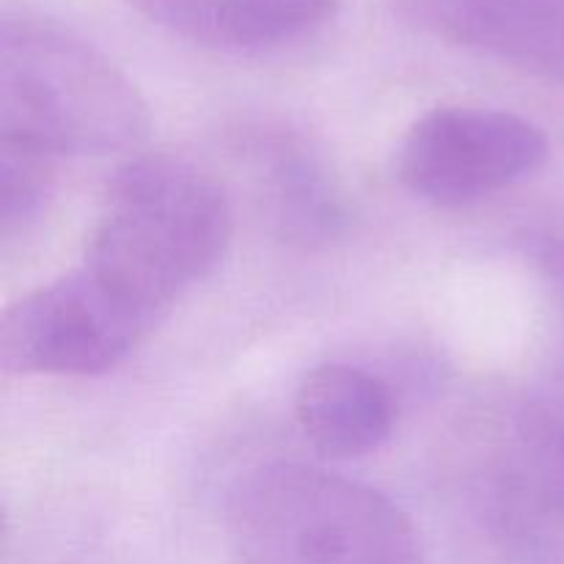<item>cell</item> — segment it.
<instances>
[{"mask_svg":"<svg viewBox=\"0 0 564 564\" xmlns=\"http://www.w3.org/2000/svg\"><path fill=\"white\" fill-rule=\"evenodd\" d=\"M231 240L215 176L171 154H141L110 176L83 268L152 325L207 279Z\"/></svg>","mask_w":564,"mask_h":564,"instance_id":"6da1fadb","label":"cell"},{"mask_svg":"<svg viewBox=\"0 0 564 564\" xmlns=\"http://www.w3.org/2000/svg\"><path fill=\"white\" fill-rule=\"evenodd\" d=\"M135 83L88 39L36 11L0 20V141L50 158L110 154L147 138Z\"/></svg>","mask_w":564,"mask_h":564,"instance_id":"7a4b0ae2","label":"cell"},{"mask_svg":"<svg viewBox=\"0 0 564 564\" xmlns=\"http://www.w3.org/2000/svg\"><path fill=\"white\" fill-rule=\"evenodd\" d=\"M226 538L240 564H424L397 501L306 463H262L231 482Z\"/></svg>","mask_w":564,"mask_h":564,"instance_id":"3957f363","label":"cell"},{"mask_svg":"<svg viewBox=\"0 0 564 564\" xmlns=\"http://www.w3.org/2000/svg\"><path fill=\"white\" fill-rule=\"evenodd\" d=\"M549 160L534 121L482 105H441L419 116L397 149V176L422 202L468 207L510 191Z\"/></svg>","mask_w":564,"mask_h":564,"instance_id":"277c9868","label":"cell"},{"mask_svg":"<svg viewBox=\"0 0 564 564\" xmlns=\"http://www.w3.org/2000/svg\"><path fill=\"white\" fill-rule=\"evenodd\" d=\"M152 330L80 264L6 308L0 364L9 375L91 378L121 367Z\"/></svg>","mask_w":564,"mask_h":564,"instance_id":"5b68a950","label":"cell"},{"mask_svg":"<svg viewBox=\"0 0 564 564\" xmlns=\"http://www.w3.org/2000/svg\"><path fill=\"white\" fill-rule=\"evenodd\" d=\"M413 31L564 83V0H389Z\"/></svg>","mask_w":564,"mask_h":564,"instance_id":"8992f818","label":"cell"},{"mask_svg":"<svg viewBox=\"0 0 564 564\" xmlns=\"http://www.w3.org/2000/svg\"><path fill=\"white\" fill-rule=\"evenodd\" d=\"M174 36L231 55L306 42L339 14L341 0H121Z\"/></svg>","mask_w":564,"mask_h":564,"instance_id":"52a82bcc","label":"cell"},{"mask_svg":"<svg viewBox=\"0 0 564 564\" xmlns=\"http://www.w3.org/2000/svg\"><path fill=\"white\" fill-rule=\"evenodd\" d=\"M295 416L317 455L352 460L372 455L391 438L397 402L378 375L350 364H325L303 378Z\"/></svg>","mask_w":564,"mask_h":564,"instance_id":"ba28073f","label":"cell"},{"mask_svg":"<svg viewBox=\"0 0 564 564\" xmlns=\"http://www.w3.org/2000/svg\"><path fill=\"white\" fill-rule=\"evenodd\" d=\"M264 196L292 240H328L345 220L339 191L317 158L292 141L264 149Z\"/></svg>","mask_w":564,"mask_h":564,"instance_id":"9c48e42d","label":"cell"},{"mask_svg":"<svg viewBox=\"0 0 564 564\" xmlns=\"http://www.w3.org/2000/svg\"><path fill=\"white\" fill-rule=\"evenodd\" d=\"M518 471L538 507L564 518V367L545 375L516 416Z\"/></svg>","mask_w":564,"mask_h":564,"instance_id":"30bf717a","label":"cell"},{"mask_svg":"<svg viewBox=\"0 0 564 564\" xmlns=\"http://www.w3.org/2000/svg\"><path fill=\"white\" fill-rule=\"evenodd\" d=\"M55 163L50 154L22 143L0 141V235L14 242L42 218L53 196Z\"/></svg>","mask_w":564,"mask_h":564,"instance_id":"8fae6325","label":"cell"},{"mask_svg":"<svg viewBox=\"0 0 564 564\" xmlns=\"http://www.w3.org/2000/svg\"><path fill=\"white\" fill-rule=\"evenodd\" d=\"M538 262L564 295V224L545 231L538 240Z\"/></svg>","mask_w":564,"mask_h":564,"instance_id":"7c38bea8","label":"cell"}]
</instances>
